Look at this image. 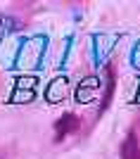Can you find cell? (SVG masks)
<instances>
[{"instance_id":"obj_1","label":"cell","mask_w":140,"mask_h":159,"mask_svg":"<svg viewBox=\"0 0 140 159\" xmlns=\"http://www.w3.org/2000/svg\"><path fill=\"white\" fill-rule=\"evenodd\" d=\"M79 131V119H76V114L71 112H64L60 119L55 121V140L60 143L69 135V133H76Z\"/></svg>"},{"instance_id":"obj_3","label":"cell","mask_w":140,"mask_h":159,"mask_svg":"<svg viewBox=\"0 0 140 159\" xmlns=\"http://www.w3.org/2000/svg\"><path fill=\"white\" fill-rule=\"evenodd\" d=\"M105 79H107V86H105V98H102V105H100V114H105L107 107L112 105V93H114V66L112 64L105 66Z\"/></svg>"},{"instance_id":"obj_2","label":"cell","mask_w":140,"mask_h":159,"mask_svg":"<svg viewBox=\"0 0 140 159\" xmlns=\"http://www.w3.org/2000/svg\"><path fill=\"white\" fill-rule=\"evenodd\" d=\"M119 154H121V159H140V143L133 131L124 138V143L119 147Z\"/></svg>"}]
</instances>
